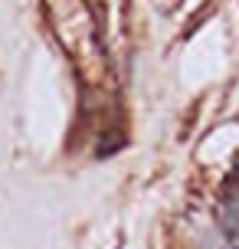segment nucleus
I'll list each match as a JSON object with an SVG mask.
<instances>
[{"label":"nucleus","instance_id":"f257e3e1","mask_svg":"<svg viewBox=\"0 0 239 249\" xmlns=\"http://www.w3.org/2000/svg\"><path fill=\"white\" fill-rule=\"evenodd\" d=\"M50 17H52V33L59 39L66 56L76 62L79 75L88 86H102L108 79V53L99 39V26L79 0H50Z\"/></svg>","mask_w":239,"mask_h":249}]
</instances>
